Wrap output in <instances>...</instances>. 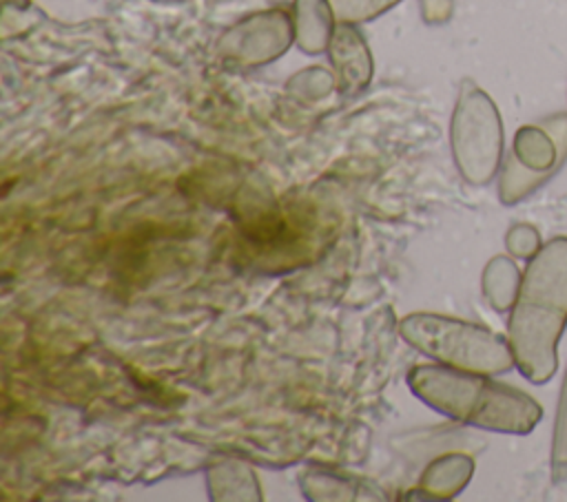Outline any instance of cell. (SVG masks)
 Segmentation results:
<instances>
[{"instance_id":"3","label":"cell","mask_w":567,"mask_h":502,"mask_svg":"<svg viewBox=\"0 0 567 502\" xmlns=\"http://www.w3.org/2000/svg\"><path fill=\"white\" fill-rule=\"evenodd\" d=\"M454 153L472 181H487L503 150V124L494 102L472 82L463 84L452 126Z\"/></svg>"},{"instance_id":"1","label":"cell","mask_w":567,"mask_h":502,"mask_svg":"<svg viewBox=\"0 0 567 502\" xmlns=\"http://www.w3.org/2000/svg\"><path fill=\"white\" fill-rule=\"evenodd\" d=\"M567 325V237H554L529 259L509 318V343L520 374L543 385L558 367Z\"/></svg>"},{"instance_id":"4","label":"cell","mask_w":567,"mask_h":502,"mask_svg":"<svg viewBox=\"0 0 567 502\" xmlns=\"http://www.w3.org/2000/svg\"><path fill=\"white\" fill-rule=\"evenodd\" d=\"M520 290V276L509 259H494L485 272V292L498 310H507L516 303Z\"/></svg>"},{"instance_id":"6","label":"cell","mask_w":567,"mask_h":502,"mask_svg":"<svg viewBox=\"0 0 567 502\" xmlns=\"http://www.w3.org/2000/svg\"><path fill=\"white\" fill-rule=\"evenodd\" d=\"M396 0H330L332 9L343 18V20H359V18H370L377 15L379 11L388 9Z\"/></svg>"},{"instance_id":"2","label":"cell","mask_w":567,"mask_h":502,"mask_svg":"<svg viewBox=\"0 0 567 502\" xmlns=\"http://www.w3.org/2000/svg\"><path fill=\"white\" fill-rule=\"evenodd\" d=\"M567 161V113L518 128L512 155L501 175V197L516 203L547 184Z\"/></svg>"},{"instance_id":"5","label":"cell","mask_w":567,"mask_h":502,"mask_svg":"<svg viewBox=\"0 0 567 502\" xmlns=\"http://www.w3.org/2000/svg\"><path fill=\"white\" fill-rule=\"evenodd\" d=\"M507 248L518 259H532L543 248L540 232L529 223H518L507 234Z\"/></svg>"},{"instance_id":"7","label":"cell","mask_w":567,"mask_h":502,"mask_svg":"<svg viewBox=\"0 0 567 502\" xmlns=\"http://www.w3.org/2000/svg\"><path fill=\"white\" fill-rule=\"evenodd\" d=\"M551 447L556 453L567 458V372L563 378V389L558 396V409H556V422H554V438Z\"/></svg>"},{"instance_id":"8","label":"cell","mask_w":567,"mask_h":502,"mask_svg":"<svg viewBox=\"0 0 567 502\" xmlns=\"http://www.w3.org/2000/svg\"><path fill=\"white\" fill-rule=\"evenodd\" d=\"M427 13H436V20H445L452 11V0H423Z\"/></svg>"}]
</instances>
